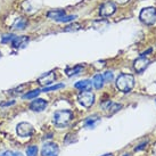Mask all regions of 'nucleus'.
<instances>
[{"instance_id":"nucleus-1","label":"nucleus","mask_w":156,"mask_h":156,"mask_svg":"<svg viewBox=\"0 0 156 156\" xmlns=\"http://www.w3.org/2000/svg\"><path fill=\"white\" fill-rule=\"evenodd\" d=\"M116 88L122 92H130L132 90V88L134 87V78L132 74H120L116 79Z\"/></svg>"},{"instance_id":"nucleus-2","label":"nucleus","mask_w":156,"mask_h":156,"mask_svg":"<svg viewBox=\"0 0 156 156\" xmlns=\"http://www.w3.org/2000/svg\"><path fill=\"white\" fill-rule=\"evenodd\" d=\"M73 119V113L69 109H59L54 114V124L58 128H63L69 124Z\"/></svg>"},{"instance_id":"nucleus-3","label":"nucleus","mask_w":156,"mask_h":156,"mask_svg":"<svg viewBox=\"0 0 156 156\" xmlns=\"http://www.w3.org/2000/svg\"><path fill=\"white\" fill-rule=\"evenodd\" d=\"M140 21L146 25H153L156 22V8L154 7H147L141 9L139 14Z\"/></svg>"},{"instance_id":"nucleus-4","label":"nucleus","mask_w":156,"mask_h":156,"mask_svg":"<svg viewBox=\"0 0 156 156\" xmlns=\"http://www.w3.org/2000/svg\"><path fill=\"white\" fill-rule=\"evenodd\" d=\"M78 100L82 106L89 108V107H91V106L94 105V103H95V95H94L90 90L81 91L78 96Z\"/></svg>"},{"instance_id":"nucleus-5","label":"nucleus","mask_w":156,"mask_h":156,"mask_svg":"<svg viewBox=\"0 0 156 156\" xmlns=\"http://www.w3.org/2000/svg\"><path fill=\"white\" fill-rule=\"evenodd\" d=\"M16 132L20 137L22 138H27V137H31L33 132H34V128L32 124L27 123V122H21L18 123L17 126H16Z\"/></svg>"},{"instance_id":"nucleus-6","label":"nucleus","mask_w":156,"mask_h":156,"mask_svg":"<svg viewBox=\"0 0 156 156\" xmlns=\"http://www.w3.org/2000/svg\"><path fill=\"white\" fill-rule=\"evenodd\" d=\"M59 148L55 143H47L42 146L41 156H58Z\"/></svg>"},{"instance_id":"nucleus-7","label":"nucleus","mask_w":156,"mask_h":156,"mask_svg":"<svg viewBox=\"0 0 156 156\" xmlns=\"http://www.w3.org/2000/svg\"><path fill=\"white\" fill-rule=\"evenodd\" d=\"M115 10H116L115 4L112 2V1H107V2H105V4H103L100 6L99 13H100V16L108 17V16H112L113 14L115 13Z\"/></svg>"},{"instance_id":"nucleus-8","label":"nucleus","mask_w":156,"mask_h":156,"mask_svg":"<svg viewBox=\"0 0 156 156\" xmlns=\"http://www.w3.org/2000/svg\"><path fill=\"white\" fill-rule=\"evenodd\" d=\"M149 63H151V61H149L148 58L140 56L139 58H137V59L133 62L134 71H136L137 73H144V72L146 71V69L148 67V65H149Z\"/></svg>"},{"instance_id":"nucleus-9","label":"nucleus","mask_w":156,"mask_h":156,"mask_svg":"<svg viewBox=\"0 0 156 156\" xmlns=\"http://www.w3.org/2000/svg\"><path fill=\"white\" fill-rule=\"evenodd\" d=\"M55 80H56V74H55L54 71H51V72H48V73L44 74L42 76H40L38 79V82L42 87H48L49 84L55 82Z\"/></svg>"},{"instance_id":"nucleus-10","label":"nucleus","mask_w":156,"mask_h":156,"mask_svg":"<svg viewBox=\"0 0 156 156\" xmlns=\"http://www.w3.org/2000/svg\"><path fill=\"white\" fill-rule=\"evenodd\" d=\"M29 37H26V35H21V37H15L13 39V41L10 42L12 46L14 48H16V49H22V48H25L29 44Z\"/></svg>"},{"instance_id":"nucleus-11","label":"nucleus","mask_w":156,"mask_h":156,"mask_svg":"<svg viewBox=\"0 0 156 156\" xmlns=\"http://www.w3.org/2000/svg\"><path fill=\"white\" fill-rule=\"evenodd\" d=\"M46 107H47V101L41 98H35L30 104V109H32L33 112H42Z\"/></svg>"},{"instance_id":"nucleus-12","label":"nucleus","mask_w":156,"mask_h":156,"mask_svg":"<svg viewBox=\"0 0 156 156\" xmlns=\"http://www.w3.org/2000/svg\"><path fill=\"white\" fill-rule=\"evenodd\" d=\"M103 108L105 111H108L109 115H112L114 113H116L117 111H120L122 108V105L121 104H115V103H112V101H106L103 104Z\"/></svg>"},{"instance_id":"nucleus-13","label":"nucleus","mask_w":156,"mask_h":156,"mask_svg":"<svg viewBox=\"0 0 156 156\" xmlns=\"http://www.w3.org/2000/svg\"><path fill=\"white\" fill-rule=\"evenodd\" d=\"M74 87L81 91L91 90V88H92V81L91 80H81V81L75 83Z\"/></svg>"},{"instance_id":"nucleus-14","label":"nucleus","mask_w":156,"mask_h":156,"mask_svg":"<svg viewBox=\"0 0 156 156\" xmlns=\"http://www.w3.org/2000/svg\"><path fill=\"white\" fill-rule=\"evenodd\" d=\"M64 15H66V13L63 9H57V10L49 12V13H48V17L54 20V21H56V22H59V20H61Z\"/></svg>"},{"instance_id":"nucleus-15","label":"nucleus","mask_w":156,"mask_h":156,"mask_svg":"<svg viewBox=\"0 0 156 156\" xmlns=\"http://www.w3.org/2000/svg\"><path fill=\"white\" fill-rule=\"evenodd\" d=\"M104 78H103V75L101 74H96L94 79H92V86L96 88V89H101V88L104 87Z\"/></svg>"},{"instance_id":"nucleus-16","label":"nucleus","mask_w":156,"mask_h":156,"mask_svg":"<svg viewBox=\"0 0 156 156\" xmlns=\"http://www.w3.org/2000/svg\"><path fill=\"white\" fill-rule=\"evenodd\" d=\"M83 66L82 65H76L72 67V69H66V74H67V76H73V75H76L79 74L81 71H82Z\"/></svg>"},{"instance_id":"nucleus-17","label":"nucleus","mask_w":156,"mask_h":156,"mask_svg":"<svg viewBox=\"0 0 156 156\" xmlns=\"http://www.w3.org/2000/svg\"><path fill=\"white\" fill-rule=\"evenodd\" d=\"M99 122V119L98 117H88L86 122H84V126H87V128H95V126Z\"/></svg>"},{"instance_id":"nucleus-18","label":"nucleus","mask_w":156,"mask_h":156,"mask_svg":"<svg viewBox=\"0 0 156 156\" xmlns=\"http://www.w3.org/2000/svg\"><path fill=\"white\" fill-rule=\"evenodd\" d=\"M40 92H41V90H39V89L32 90L30 92L25 94V95H23V99H34V98H37L40 95Z\"/></svg>"},{"instance_id":"nucleus-19","label":"nucleus","mask_w":156,"mask_h":156,"mask_svg":"<svg viewBox=\"0 0 156 156\" xmlns=\"http://www.w3.org/2000/svg\"><path fill=\"white\" fill-rule=\"evenodd\" d=\"M26 24H27V23H26L25 20H23V18H18L13 26H14V29H17V30H24Z\"/></svg>"},{"instance_id":"nucleus-20","label":"nucleus","mask_w":156,"mask_h":156,"mask_svg":"<svg viewBox=\"0 0 156 156\" xmlns=\"http://www.w3.org/2000/svg\"><path fill=\"white\" fill-rule=\"evenodd\" d=\"M26 155L27 156H38V147L35 145H32L26 149Z\"/></svg>"},{"instance_id":"nucleus-21","label":"nucleus","mask_w":156,"mask_h":156,"mask_svg":"<svg viewBox=\"0 0 156 156\" xmlns=\"http://www.w3.org/2000/svg\"><path fill=\"white\" fill-rule=\"evenodd\" d=\"M81 29V25L79 24V23H73V24H71V25L66 26L65 29H64V31L65 32H72V31H79Z\"/></svg>"},{"instance_id":"nucleus-22","label":"nucleus","mask_w":156,"mask_h":156,"mask_svg":"<svg viewBox=\"0 0 156 156\" xmlns=\"http://www.w3.org/2000/svg\"><path fill=\"white\" fill-rule=\"evenodd\" d=\"M61 88H64V84H55V86H51V87H44V92H49V91H55V90H58V89H61Z\"/></svg>"},{"instance_id":"nucleus-23","label":"nucleus","mask_w":156,"mask_h":156,"mask_svg":"<svg viewBox=\"0 0 156 156\" xmlns=\"http://www.w3.org/2000/svg\"><path fill=\"white\" fill-rule=\"evenodd\" d=\"M103 78H104V81H105V82H112V81H113V78H114V75H113V72H112V71L105 72L104 75H103Z\"/></svg>"},{"instance_id":"nucleus-24","label":"nucleus","mask_w":156,"mask_h":156,"mask_svg":"<svg viewBox=\"0 0 156 156\" xmlns=\"http://www.w3.org/2000/svg\"><path fill=\"white\" fill-rule=\"evenodd\" d=\"M14 38H15V35L14 34H6L2 37V40H1V41H2L4 44H6V42H12Z\"/></svg>"},{"instance_id":"nucleus-25","label":"nucleus","mask_w":156,"mask_h":156,"mask_svg":"<svg viewBox=\"0 0 156 156\" xmlns=\"http://www.w3.org/2000/svg\"><path fill=\"white\" fill-rule=\"evenodd\" d=\"M117 4L119 5H124V4H126V2H129L130 0H115Z\"/></svg>"},{"instance_id":"nucleus-26","label":"nucleus","mask_w":156,"mask_h":156,"mask_svg":"<svg viewBox=\"0 0 156 156\" xmlns=\"http://www.w3.org/2000/svg\"><path fill=\"white\" fill-rule=\"evenodd\" d=\"M10 155H12V153L10 152H5L1 156H10Z\"/></svg>"},{"instance_id":"nucleus-27","label":"nucleus","mask_w":156,"mask_h":156,"mask_svg":"<svg viewBox=\"0 0 156 156\" xmlns=\"http://www.w3.org/2000/svg\"><path fill=\"white\" fill-rule=\"evenodd\" d=\"M13 156H24V155H23L22 153L18 152V153H15V154H13Z\"/></svg>"},{"instance_id":"nucleus-28","label":"nucleus","mask_w":156,"mask_h":156,"mask_svg":"<svg viewBox=\"0 0 156 156\" xmlns=\"http://www.w3.org/2000/svg\"><path fill=\"white\" fill-rule=\"evenodd\" d=\"M101 156H113V154H104V155H101Z\"/></svg>"},{"instance_id":"nucleus-29","label":"nucleus","mask_w":156,"mask_h":156,"mask_svg":"<svg viewBox=\"0 0 156 156\" xmlns=\"http://www.w3.org/2000/svg\"><path fill=\"white\" fill-rule=\"evenodd\" d=\"M0 55H1V52H0Z\"/></svg>"}]
</instances>
